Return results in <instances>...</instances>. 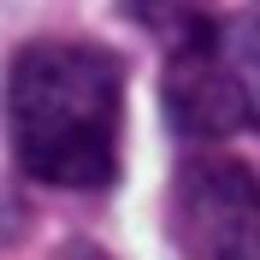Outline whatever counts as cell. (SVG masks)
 I'll use <instances>...</instances> for the list:
<instances>
[{
  "instance_id": "cell-3",
  "label": "cell",
  "mask_w": 260,
  "mask_h": 260,
  "mask_svg": "<svg viewBox=\"0 0 260 260\" xmlns=\"http://www.w3.org/2000/svg\"><path fill=\"white\" fill-rule=\"evenodd\" d=\"M172 243L183 260H260V178L231 154H201L172 178Z\"/></svg>"
},
{
  "instance_id": "cell-2",
  "label": "cell",
  "mask_w": 260,
  "mask_h": 260,
  "mask_svg": "<svg viewBox=\"0 0 260 260\" xmlns=\"http://www.w3.org/2000/svg\"><path fill=\"white\" fill-rule=\"evenodd\" d=\"M160 107L189 142H225L260 130V18L189 24L166 59Z\"/></svg>"
},
{
  "instance_id": "cell-4",
  "label": "cell",
  "mask_w": 260,
  "mask_h": 260,
  "mask_svg": "<svg viewBox=\"0 0 260 260\" xmlns=\"http://www.w3.org/2000/svg\"><path fill=\"white\" fill-rule=\"evenodd\" d=\"M178 6V0H130V12H142V18H166Z\"/></svg>"
},
{
  "instance_id": "cell-5",
  "label": "cell",
  "mask_w": 260,
  "mask_h": 260,
  "mask_svg": "<svg viewBox=\"0 0 260 260\" xmlns=\"http://www.w3.org/2000/svg\"><path fill=\"white\" fill-rule=\"evenodd\" d=\"M71 260H107V254H101V248H77Z\"/></svg>"
},
{
  "instance_id": "cell-1",
  "label": "cell",
  "mask_w": 260,
  "mask_h": 260,
  "mask_svg": "<svg viewBox=\"0 0 260 260\" xmlns=\"http://www.w3.org/2000/svg\"><path fill=\"white\" fill-rule=\"evenodd\" d=\"M6 136L18 166L53 189H107L124 136V65L95 42H30L6 71Z\"/></svg>"
}]
</instances>
